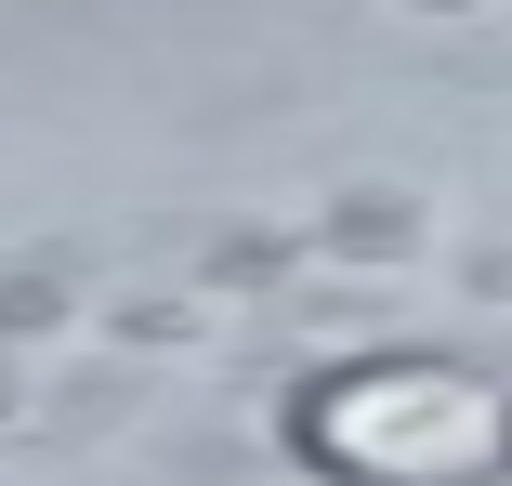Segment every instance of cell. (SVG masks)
I'll return each mask as SVG.
<instances>
[{"label":"cell","mask_w":512,"mask_h":486,"mask_svg":"<svg viewBox=\"0 0 512 486\" xmlns=\"http://www.w3.org/2000/svg\"><path fill=\"white\" fill-rule=\"evenodd\" d=\"M302 447L355 486H473L512 460V395L447 355H381L302 395Z\"/></svg>","instance_id":"6da1fadb"}]
</instances>
